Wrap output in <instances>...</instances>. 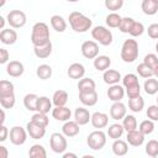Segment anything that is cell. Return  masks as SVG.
<instances>
[{"label":"cell","mask_w":158,"mask_h":158,"mask_svg":"<svg viewBox=\"0 0 158 158\" xmlns=\"http://www.w3.org/2000/svg\"><path fill=\"white\" fill-rule=\"evenodd\" d=\"M68 20H69V25H70L72 30L75 31V32H80V33L86 32L93 26L91 19H89L88 16H85L84 14H81L79 11L70 12Z\"/></svg>","instance_id":"1"},{"label":"cell","mask_w":158,"mask_h":158,"mask_svg":"<svg viewBox=\"0 0 158 158\" xmlns=\"http://www.w3.org/2000/svg\"><path fill=\"white\" fill-rule=\"evenodd\" d=\"M49 28L44 22H36L32 26L31 42L33 46H41L49 42Z\"/></svg>","instance_id":"2"},{"label":"cell","mask_w":158,"mask_h":158,"mask_svg":"<svg viewBox=\"0 0 158 158\" xmlns=\"http://www.w3.org/2000/svg\"><path fill=\"white\" fill-rule=\"evenodd\" d=\"M120 56L125 63H133L138 57V42L133 38L125 40L121 47Z\"/></svg>","instance_id":"3"},{"label":"cell","mask_w":158,"mask_h":158,"mask_svg":"<svg viewBox=\"0 0 158 158\" xmlns=\"http://www.w3.org/2000/svg\"><path fill=\"white\" fill-rule=\"evenodd\" d=\"M91 37L101 46H110L112 43V32L105 26H95L91 30Z\"/></svg>","instance_id":"4"},{"label":"cell","mask_w":158,"mask_h":158,"mask_svg":"<svg viewBox=\"0 0 158 158\" xmlns=\"http://www.w3.org/2000/svg\"><path fill=\"white\" fill-rule=\"evenodd\" d=\"M86 143L93 151H100L106 144V133L101 130L93 131L86 137Z\"/></svg>","instance_id":"5"},{"label":"cell","mask_w":158,"mask_h":158,"mask_svg":"<svg viewBox=\"0 0 158 158\" xmlns=\"http://www.w3.org/2000/svg\"><path fill=\"white\" fill-rule=\"evenodd\" d=\"M49 147L54 153L63 154L67 151V147H68V142H67L65 135L64 133H59V132L52 133L51 138H49Z\"/></svg>","instance_id":"6"},{"label":"cell","mask_w":158,"mask_h":158,"mask_svg":"<svg viewBox=\"0 0 158 158\" xmlns=\"http://www.w3.org/2000/svg\"><path fill=\"white\" fill-rule=\"evenodd\" d=\"M6 20H7V23L10 25V27L12 28H21L26 25V21H27V17H26V14L21 10H11L7 16H6Z\"/></svg>","instance_id":"7"},{"label":"cell","mask_w":158,"mask_h":158,"mask_svg":"<svg viewBox=\"0 0 158 158\" xmlns=\"http://www.w3.org/2000/svg\"><path fill=\"white\" fill-rule=\"evenodd\" d=\"M27 130H25L21 126H14L10 128V142L15 146H22L27 139Z\"/></svg>","instance_id":"8"},{"label":"cell","mask_w":158,"mask_h":158,"mask_svg":"<svg viewBox=\"0 0 158 158\" xmlns=\"http://www.w3.org/2000/svg\"><path fill=\"white\" fill-rule=\"evenodd\" d=\"M81 54L86 59H94L99 56V44L96 41H85L80 47Z\"/></svg>","instance_id":"9"},{"label":"cell","mask_w":158,"mask_h":158,"mask_svg":"<svg viewBox=\"0 0 158 158\" xmlns=\"http://www.w3.org/2000/svg\"><path fill=\"white\" fill-rule=\"evenodd\" d=\"M126 115H127L126 105L122 104L121 101H114L112 105L110 106V117L115 121H120Z\"/></svg>","instance_id":"10"},{"label":"cell","mask_w":158,"mask_h":158,"mask_svg":"<svg viewBox=\"0 0 158 158\" xmlns=\"http://www.w3.org/2000/svg\"><path fill=\"white\" fill-rule=\"evenodd\" d=\"M107 98L114 102V101H121L126 94L125 91V88L121 86L120 84H112L109 86L107 89Z\"/></svg>","instance_id":"11"},{"label":"cell","mask_w":158,"mask_h":158,"mask_svg":"<svg viewBox=\"0 0 158 158\" xmlns=\"http://www.w3.org/2000/svg\"><path fill=\"white\" fill-rule=\"evenodd\" d=\"M91 125L94 128H98V130H101V128H105L107 125H109V116L105 114V112H100V111H96L91 115V120H90Z\"/></svg>","instance_id":"12"},{"label":"cell","mask_w":158,"mask_h":158,"mask_svg":"<svg viewBox=\"0 0 158 158\" xmlns=\"http://www.w3.org/2000/svg\"><path fill=\"white\" fill-rule=\"evenodd\" d=\"M126 139H127V143L130 146H132V147H139L144 142V135L139 130L136 128V130H132V131H128L127 132Z\"/></svg>","instance_id":"13"},{"label":"cell","mask_w":158,"mask_h":158,"mask_svg":"<svg viewBox=\"0 0 158 158\" xmlns=\"http://www.w3.org/2000/svg\"><path fill=\"white\" fill-rule=\"evenodd\" d=\"M70 116H72V111L67 106H54V109H52V117L57 121L65 122L70 118Z\"/></svg>","instance_id":"14"},{"label":"cell","mask_w":158,"mask_h":158,"mask_svg":"<svg viewBox=\"0 0 158 158\" xmlns=\"http://www.w3.org/2000/svg\"><path fill=\"white\" fill-rule=\"evenodd\" d=\"M26 130H27V133L31 138L33 139H41L44 137L46 135V127H42L40 125H36L33 123L32 121H30L27 125H26Z\"/></svg>","instance_id":"15"},{"label":"cell","mask_w":158,"mask_h":158,"mask_svg":"<svg viewBox=\"0 0 158 158\" xmlns=\"http://www.w3.org/2000/svg\"><path fill=\"white\" fill-rule=\"evenodd\" d=\"M23 72H25V67L19 60H10L6 65V73L12 78L21 77L23 74Z\"/></svg>","instance_id":"16"},{"label":"cell","mask_w":158,"mask_h":158,"mask_svg":"<svg viewBox=\"0 0 158 158\" xmlns=\"http://www.w3.org/2000/svg\"><path fill=\"white\" fill-rule=\"evenodd\" d=\"M67 74H68V77L70 78V79H81L83 77H84V74H85V68H84V65L81 64V63H78V62H75V63H72L70 65H69V68H68V70H67Z\"/></svg>","instance_id":"17"},{"label":"cell","mask_w":158,"mask_h":158,"mask_svg":"<svg viewBox=\"0 0 158 158\" xmlns=\"http://www.w3.org/2000/svg\"><path fill=\"white\" fill-rule=\"evenodd\" d=\"M79 126H80V125H79L75 120H74V121L68 120V121H65L64 125L62 126V133H64L65 137H75V136L79 133V131H80Z\"/></svg>","instance_id":"18"},{"label":"cell","mask_w":158,"mask_h":158,"mask_svg":"<svg viewBox=\"0 0 158 158\" xmlns=\"http://www.w3.org/2000/svg\"><path fill=\"white\" fill-rule=\"evenodd\" d=\"M79 100L85 106H94V105H96L99 96H98L96 90L86 91V93H79Z\"/></svg>","instance_id":"19"},{"label":"cell","mask_w":158,"mask_h":158,"mask_svg":"<svg viewBox=\"0 0 158 158\" xmlns=\"http://www.w3.org/2000/svg\"><path fill=\"white\" fill-rule=\"evenodd\" d=\"M33 53L40 59L48 58L52 53V42L49 41V42H47L44 44H41V46H33Z\"/></svg>","instance_id":"20"},{"label":"cell","mask_w":158,"mask_h":158,"mask_svg":"<svg viewBox=\"0 0 158 158\" xmlns=\"http://www.w3.org/2000/svg\"><path fill=\"white\" fill-rule=\"evenodd\" d=\"M74 118L80 126H83V125H86L91 120V114L85 107H77L74 111Z\"/></svg>","instance_id":"21"},{"label":"cell","mask_w":158,"mask_h":158,"mask_svg":"<svg viewBox=\"0 0 158 158\" xmlns=\"http://www.w3.org/2000/svg\"><path fill=\"white\" fill-rule=\"evenodd\" d=\"M0 41L4 44H14L17 41V32L12 28H4L0 32Z\"/></svg>","instance_id":"22"},{"label":"cell","mask_w":158,"mask_h":158,"mask_svg":"<svg viewBox=\"0 0 158 158\" xmlns=\"http://www.w3.org/2000/svg\"><path fill=\"white\" fill-rule=\"evenodd\" d=\"M111 148H112L114 154L117 156V157L126 156L127 152H128V144H127V142L123 141V139H120V138L114 139V143H112Z\"/></svg>","instance_id":"23"},{"label":"cell","mask_w":158,"mask_h":158,"mask_svg":"<svg viewBox=\"0 0 158 158\" xmlns=\"http://www.w3.org/2000/svg\"><path fill=\"white\" fill-rule=\"evenodd\" d=\"M102 79L106 84L109 85H112V84H118V81L122 79L121 78V74L118 70L116 69H106L102 74Z\"/></svg>","instance_id":"24"},{"label":"cell","mask_w":158,"mask_h":158,"mask_svg":"<svg viewBox=\"0 0 158 158\" xmlns=\"http://www.w3.org/2000/svg\"><path fill=\"white\" fill-rule=\"evenodd\" d=\"M94 68L99 72H105L111 65V58L109 56H98L94 58Z\"/></svg>","instance_id":"25"},{"label":"cell","mask_w":158,"mask_h":158,"mask_svg":"<svg viewBox=\"0 0 158 158\" xmlns=\"http://www.w3.org/2000/svg\"><path fill=\"white\" fill-rule=\"evenodd\" d=\"M51 26L57 32H64L67 30V21L60 15H53L51 17Z\"/></svg>","instance_id":"26"},{"label":"cell","mask_w":158,"mask_h":158,"mask_svg":"<svg viewBox=\"0 0 158 158\" xmlns=\"http://www.w3.org/2000/svg\"><path fill=\"white\" fill-rule=\"evenodd\" d=\"M141 9L144 15L153 16L158 12V2H156L154 0H142Z\"/></svg>","instance_id":"27"},{"label":"cell","mask_w":158,"mask_h":158,"mask_svg":"<svg viewBox=\"0 0 158 158\" xmlns=\"http://www.w3.org/2000/svg\"><path fill=\"white\" fill-rule=\"evenodd\" d=\"M96 84L91 78H85L83 77L81 79H79L78 81V90L79 93H86V91H93L95 90Z\"/></svg>","instance_id":"28"},{"label":"cell","mask_w":158,"mask_h":158,"mask_svg":"<svg viewBox=\"0 0 158 158\" xmlns=\"http://www.w3.org/2000/svg\"><path fill=\"white\" fill-rule=\"evenodd\" d=\"M68 99H69L68 93L65 90L59 89V90L54 91V94L52 96V102H53L54 106H65L67 102H68Z\"/></svg>","instance_id":"29"},{"label":"cell","mask_w":158,"mask_h":158,"mask_svg":"<svg viewBox=\"0 0 158 158\" xmlns=\"http://www.w3.org/2000/svg\"><path fill=\"white\" fill-rule=\"evenodd\" d=\"M52 100L48 96H38L37 100V111L38 112H43V114H48L52 110Z\"/></svg>","instance_id":"30"},{"label":"cell","mask_w":158,"mask_h":158,"mask_svg":"<svg viewBox=\"0 0 158 158\" xmlns=\"http://www.w3.org/2000/svg\"><path fill=\"white\" fill-rule=\"evenodd\" d=\"M143 107H144V100L141 95L128 99V109L132 112H141L143 110Z\"/></svg>","instance_id":"31"},{"label":"cell","mask_w":158,"mask_h":158,"mask_svg":"<svg viewBox=\"0 0 158 158\" xmlns=\"http://www.w3.org/2000/svg\"><path fill=\"white\" fill-rule=\"evenodd\" d=\"M123 131L125 128L121 123H112L107 128V136L111 139H117V138H121V136L123 135Z\"/></svg>","instance_id":"32"},{"label":"cell","mask_w":158,"mask_h":158,"mask_svg":"<svg viewBox=\"0 0 158 158\" xmlns=\"http://www.w3.org/2000/svg\"><path fill=\"white\" fill-rule=\"evenodd\" d=\"M37 100L38 96L36 94H26L23 98V105L28 111H37Z\"/></svg>","instance_id":"33"},{"label":"cell","mask_w":158,"mask_h":158,"mask_svg":"<svg viewBox=\"0 0 158 158\" xmlns=\"http://www.w3.org/2000/svg\"><path fill=\"white\" fill-rule=\"evenodd\" d=\"M143 89L146 91V94L148 95H154L158 93V80L154 78H147L144 84H143Z\"/></svg>","instance_id":"34"},{"label":"cell","mask_w":158,"mask_h":158,"mask_svg":"<svg viewBox=\"0 0 158 158\" xmlns=\"http://www.w3.org/2000/svg\"><path fill=\"white\" fill-rule=\"evenodd\" d=\"M52 73H53L52 67L48 65V64H41V65H38L37 69H36V75H37L40 79H42V80L49 79V78L52 77Z\"/></svg>","instance_id":"35"},{"label":"cell","mask_w":158,"mask_h":158,"mask_svg":"<svg viewBox=\"0 0 158 158\" xmlns=\"http://www.w3.org/2000/svg\"><path fill=\"white\" fill-rule=\"evenodd\" d=\"M28 156L31 158H46L47 152L42 144H33V146H31V148L28 151Z\"/></svg>","instance_id":"36"},{"label":"cell","mask_w":158,"mask_h":158,"mask_svg":"<svg viewBox=\"0 0 158 158\" xmlns=\"http://www.w3.org/2000/svg\"><path fill=\"white\" fill-rule=\"evenodd\" d=\"M121 20H122V17H121L117 12H110V14L106 16L105 22H106V25H107L109 27H111V28H118V26H120V23H121Z\"/></svg>","instance_id":"37"},{"label":"cell","mask_w":158,"mask_h":158,"mask_svg":"<svg viewBox=\"0 0 158 158\" xmlns=\"http://www.w3.org/2000/svg\"><path fill=\"white\" fill-rule=\"evenodd\" d=\"M31 121H32L33 123H36V125L42 126V127H47V126H48V123H49V118H48L47 114L38 112V111H37L36 114H33V115H32Z\"/></svg>","instance_id":"38"},{"label":"cell","mask_w":158,"mask_h":158,"mask_svg":"<svg viewBox=\"0 0 158 158\" xmlns=\"http://www.w3.org/2000/svg\"><path fill=\"white\" fill-rule=\"evenodd\" d=\"M15 94V86L11 81L2 79L0 81V96H5V95H11Z\"/></svg>","instance_id":"39"},{"label":"cell","mask_w":158,"mask_h":158,"mask_svg":"<svg viewBox=\"0 0 158 158\" xmlns=\"http://www.w3.org/2000/svg\"><path fill=\"white\" fill-rule=\"evenodd\" d=\"M122 126L125 128V131H132L137 128V118L133 115H126L122 118Z\"/></svg>","instance_id":"40"},{"label":"cell","mask_w":158,"mask_h":158,"mask_svg":"<svg viewBox=\"0 0 158 158\" xmlns=\"http://www.w3.org/2000/svg\"><path fill=\"white\" fill-rule=\"evenodd\" d=\"M138 130L144 135V136H147V135H151L153 131H154V121H152V120H143L141 123H139V126H138Z\"/></svg>","instance_id":"41"},{"label":"cell","mask_w":158,"mask_h":158,"mask_svg":"<svg viewBox=\"0 0 158 158\" xmlns=\"http://www.w3.org/2000/svg\"><path fill=\"white\" fill-rule=\"evenodd\" d=\"M136 70H137L138 75H139V77H142V78H144V79L151 78V77H153V75H154V74H153V69H152V68H149V67H148L147 64H144L143 62H142L141 64H138V65H137Z\"/></svg>","instance_id":"42"},{"label":"cell","mask_w":158,"mask_h":158,"mask_svg":"<svg viewBox=\"0 0 158 158\" xmlns=\"http://www.w3.org/2000/svg\"><path fill=\"white\" fill-rule=\"evenodd\" d=\"M15 102H16L15 94L0 96V105H1L2 109H12L15 106Z\"/></svg>","instance_id":"43"},{"label":"cell","mask_w":158,"mask_h":158,"mask_svg":"<svg viewBox=\"0 0 158 158\" xmlns=\"http://www.w3.org/2000/svg\"><path fill=\"white\" fill-rule=\"evenodd\" d=\"M146 153L152 158L158 157V141L157 139L148 141V143L146 144Z\"/></svg>","instance_id":"44"},{"label":"cell","mask_w":158,"mask_h":158,"mask_svg":"<svg viewBox=\"0 0 158 158\" xmlns=\"http://www.w3.org/2000/svg\"><path fill=\"white\" fill-rule=\"evenodd\" d=\"M135 23V20L132 17H122L121 20V23L118 26V30L122 32V33H130L132 26Z\"/></svg>","instance_id":"45"},{"label":"cell","mask_w":158,"mask_h":158,"mask_svg":"<svg viewBox=\"0 0 158 158\" xmlns=\"http://www.w3.org/2000/svg\"><path fill=\"white\" fill-rule=\"evenodd\" d=\"M136 84H139L138 83V77L136 74H133V73H128L122 78V85H123L125 89L130 88L132 85H136Z\"/></svg>","instance_id":"46"},{"label":"cell","mask_w":158,"mask_h":158,"mask_svg":"<svg viewBox=\"0 0 158 158\" xmlns=\"http://www.w3.org/2000/svg\"><path fill=\"white\" fill-rule=\"evenodd\" d=\"M105 7L111 12H116L123 6V0H105Z\"/></svg>","instance_id":"47"},{"label":"cell","mask_w":158,"mask_h":158,"mask_svg":"<svg viewBox=\"0 0 158 158\" xmlns=\"http://www.w3.org/2000/svg\"><path fill=\"white\" fill-rule=\"evenodd\" d=\"M144 31H146V28H144L143 23L139 22V21H135V23H133V26H132V28L130 31V35L132 37H139V36L143 35Z\"/></svg>","instance_id":"48"},{"label":"cell","mask_w":158,"mask_h":158,"mask_svg":"<svg viewBox=\"0 0 158 158\" xmlns=\"http://www.w3.org/2000/svg\"><path fill=\"white\" fill-rule=\"evenodd\" d=\"M143 63L147 64L149 68L154 69V68L158 65V56L154 54V53H148V54L144 56V58H143Z\"/></svg>","instance_id":"49"},{"label":"cell","mask_w":158,"mask_h":158,"mask_svg":"<svg viewBox=\"0 0 158 158\" xmlns=\"http://www.w3.org/2000/svg\"><path fill=\"white\" fill-rule=\"evenodd\" d=\"M125 91H126V95L128 96V99H132V98L141 95V86H139V84H136V85H132L130 88H126Z\"/></svg>","instance_id":"50"},{"label":"cell","mask_w":158,"mask_h":158,"mask_svg":"<svg viewBox=\"0 0 158 158\" xmlns=\"http://www.w3.org/2000/svg\"><path fill=\"white\" fill-rule=\"evenodd\" d=\"M146 114H147V117H148L149 120H152V121H158V105L156 104V105L148 106Z\"/></svg>","instance_id":"51"},{"label":"cell","mask_w":158,"mask_h":158,"mask_svg":"<svg viewBox=\"0 0 158 158\" xmlns=\"http://www.w3.org/2000/svg\"><path fill=\"white\" fill-rule=\"evenodd\" d=\"M147 33L152 40H158V23H151L147 28Z\"/></svg>","instance_id":"52"},{"label":"cell","mask_w":158,"mask_h":158,"mask_svg":"<svg viewBox=\"0 0 158 158\" xmlns=\"http://www.w3.org/2000/svg\"><path fill=\"white\" fill-rule=\"evenodd\" d=\"M9 59H10V54H9L7 49L6 48H0V63L5 64V63L9 62Z\"/></svg>","instance_id":"53"},{"label":"cell","mask_w":158,"mask_h":158,"mask_svg":"<svg viewBox=\"0 0 158 158\" xmlns=\"http://www.w3.org/2000/svg\"><path fill=\"white\" fill-rule=\"evenodd\" d=\"M9 133H10V131L7 130V127H6L5 125H1V126H0V142L6 141Z\"/></svg>","instance_id":"54"},{"label":"cell","mask_w":158,"mask_h":158,"mask_svg":"<svg viewBox=\"0 0 158 158\" xmlns=\"http://www.w3.org/2000/svg\"><path fill=\"white\" fill-rule=\"evenodd\" d=\"M7 157H9L7 148L5 146H0V158H7Z\"/></svg>","instance_id":"55"},{"label":"cell","mask_w":158,"mask_h":158,"mask_svg":"<svg viewBox=\"0 0 158 158\" xmlns=\"http://www.w3.org/2000/svg\"><path fill=\"white\" fill-rule=\"evenodd\" d=\"M77 157L78 156L75 153H70V152L69 153H65V152L63 153V158H77Z\"/></svg>","instance_id":"56"},{"label":"cell","mask_w":158,"mask_h":158,"mask_svg":"<svg viewBox=\"0 0 158 158\" xmlns=\"http://www.w3.org/2000/svg\"><path fill=\"white\" fill-rule=\"evenodd\" d=\"M0 123L5 125V109H1V118H0Z\"/></svg>","instance_id":"57"},{"label":"cell","mask_w":158,"mask_h":158,"mask_svg":"<svg viewBox=\"0 0 158 158\" xmlns=\"http://www.w3.org/2000/svg\"><path fill=\"white\" fill-rule=\"evenodd\" d=\"M0 28L1 30L5 28V17H2V16H0Z\"/></svg>","instance_id":"58"},{"label":"cell","mask_w":158,"mask_h":158,"mask_svg":"<svg viewBox=\"0 0 158 158\" xmlns=\"http://www.w3.org/2000/svg\"><path fill=\"white\" fill-rule=\"evenodd\" d=\"M153 74H154V77L158 79V65H157V67L153 69Z\"/></svg>","instance_id":"59"},{"label":"cell","mask_w":158,"mask_h":158,"mask_svg":"<svg viewBox=\"0 0 158 158\" xmlns=\"http://www.w3.org/2000/svg\"><path fill=\"white\" fill-rule=\"evenodd\" d=\"M5 2H6V0H1V4H0V6H1V7H2V6H4V5H5Z\"/></svg>","instance_id":"60"},{"label":"cell","mask_w":158,"mask_h":158,"mask_svg":"<svg viewBox=\"0 0 158 158\" xmlns=\"http://www.w3.org/2000/svg\"><path fill=\"white\" fill-rule=\"evenodd\" d=\"M68 2H77V1H79V0H67Z\"/></svg>","instance_id":"61"},{"label":"cell","mask_w":158,"mask_h":158,"mask_svg":"<svg viewBox=\"0 0 158 158\" xmlns=\"http://www.w3.org/2000/svg\"><path fill=\"white\" fill-rule=\"evenodd\" d=\"M156 52H157V54H158V42L156 43Z\"/></svg>","instance_id":"62"},{"label":"cell","mask_w":158,"mask_h":158,"mask_svg":"<svg viewBox=\"0 0 158 158\" xmlns=\"http://www.w3.org/2000/svg\"><path fill=\"white\" fill-rule=\"evenodd\" d=\"M156 101H157V105H158V95H157V99H156Z\"/></svg>","instance_id":"63"},{"label":"cell","mask_w":158,"mask_h":158,"mask_svg":"<svg viewBox=\"0 0 158 158\" xmlns=\"http://www.w3.org/2000/svg\"><path fill=\"white\" fill-rule=\"evenodd\" d=\"M154 1H156V2H158V0H154Z\"/></svg>","instance_id":"64"}]
</instances>
